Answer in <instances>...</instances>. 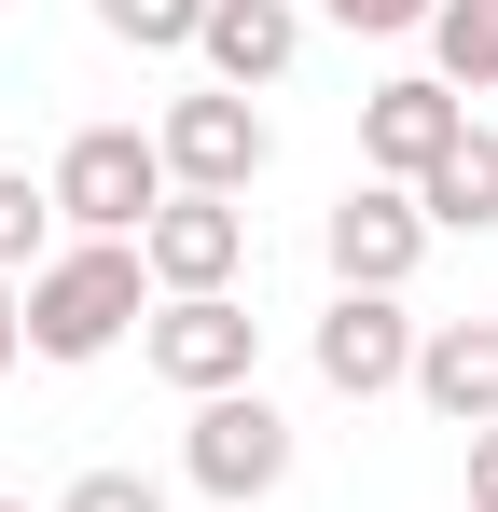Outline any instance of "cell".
I'll return each mask as SVG.
<instances>
[{"instance_id": "cell-8", "label": "cell", "mask_w": 498, "mask_h": 512, "mask_svg": "<svg viewBox=\"0 0 498 512\" xmlns=\"http://www.w3.org/2000/svg\"><path fill=\"white\" fill-rule=\"evenodd\" d=\"M457 139H471V97H457V84H429V70H402V84H374V97H360V167H374V180H402V194L443 167Z\"/></svg>"}, {"instance_id": "cell-1", "label": "cell", "mask_w": 498, "mask_h": 512, "mask_svg": "<svg viewBox=\"0 0 498 512\" xmlns=\"http://www.w3.org/2000/svg\"><path fill=\"white\" fill-rule=\"evenodd\" d=\"M14 305H28V360H111L153 319V263L139 236H70L42 277H14Z\"/></svg>"}, {"instance_id": "cell-16", "label": "cell", "mask_w": 498, "mask_h": 512, "mask_svg": "<svg viewBox=\"0 0 498 512\" xmlns=\"http://www.w3.org/2000/svg\"><path fill=\"white\" fill-rule=\"evenodd\" d=\"M56 512H166V485H153V471H70Z\"/></svg>"}, {"instance_id": "cell-2", "label": "cell", "mask_w": 498, "mask_h": 512, "mask_svg": "<svg viewBox=\"0 0 498 512\" xmlns=\"http://www.w3.org/2000/svg\"><path fill=\"white\" fill-rule=\"evenodd\" d=\"M180 485L194 499H277L291 485V416L263 402V388H222V402H194V429H180Z\"/></svg>"}, {"instance_id": "cell-4", "label": "cell", "mask_w": 498, "mask_h": 512, "mask_svg": "<svg viewBox=\"0 0 498 512\" xmlns=\"http://www.w3.org/2000/svg\"><path fill=\"white\" fill-rule=\"evenodd\" d=\"M153 153H166V194H249V180H263V153H277V125H263L249 97L194 84V97H166Z\"/></svg>"}, {"instance_id": "cell-13", "label": "cell", "mask_w": 498, "mask_h": 512, "mask_svg": "<svg viewBox=\"0 0 498 512\" xmlns=\"http://www.w3.org/2000/svg\"><path fill=\"white\" fill-rule=\"evenodd\" d=\"M429 84L498 97V0H443V14H429Z\"/></svg>"}, {"instance_id": "cell-3", "label": "cell", "mask_w": 498, "mask_h": 512, "mask_svg": "<svg viewBox=\"0 0 498 512\" xmlns=\"http://www.w3.org/2000/svg\"><path fill=\"white\" fill-rule=\"evenodd\" d=\"M42 194H56V222H70V236H139V222L166 208V153L139 139V125H83L70 153H56Z\"/></svg>"}, {"instance_id": "cell-17", "label": "cell", "mask_w": 498, "mask_h": 512, "mask_svg": "<svg viewBox=\"0 0 498 512\" xmlns=\"http://www.w3.org/2000/svg\"><path fill=\"white\" fill-rule=\"evenodd\" d=\"M319 14L346 28V42H402V28H429L443 0H319Z\"/></svg>"}, {"instance_id": "cell-5", "label": "cell", "mask_w": 498, "mask_h": 512, "mask_svg": "<svg viewBox=\"0 0 498 512\" xmlns=\"http://www.w3.org/2000/svg\"><path fill=\"white\" fill-rule=\"evenodd\" d=\"M153 374L180 402H222V388H263V319H249L236 291H194V305H153Z\"/></svg>"}, {"instance_id": "cell-12", "label": "cell", "mask_w": 498, "mask_h": 512, "mask_svg": "<svg viewBox=\"0 0 498 512\" xmlns=\"http://www.w3.org/2000/svg\"><path fill=\"white\" fill-rule=\"evenodd\" d=\"M415 222L429 236H498V125H471L443 167L415 180Z\"/></svg>"}, {"instance_id": "cell-19", "label": "cell", "mask_w": 498, "mask_h": 512, "mask_svg": "<svg viewBox=\"0 0 498 512\" xmlns=\"http://www.w3.org/2000/svg\"><path fill=\"white\" fill-rule=\"evenodd\" d=\"M28 360V305H14V277H0V374Z\"/></svg>"}, {"instance_id": "cell-6", "label": "cell", "mask_w": 498, "mask_h": 512, "mask_svg": "<svg viewBox=\"0 0 498 512\" xmlns=\"http://www.w3.org/2000/svg\"><path fill=\"white\" fill-rule=\"evenodd\" d=\"M139 263H153L166 305L236 291V277H249V208H236V194H166L153 222H139Z\"/></svg>"}, {"instance_id": "cell-15", "label": "cell", "mask_w": 498, "mask_h": 512, "mask_svg": "<svg viewBox=\"0 0 498 512\" xmlns=\"http://www.w3.org/2000/svg\"><path fill=\"white\" fill-rule=\"evenodd\" d=\"M97 28H111L125 56H194V28H208V0H97Z\"/></svg>"}, {"instance_id": "cell-18", "label": "cell", "mask_w": 498, "mask_h": 512, "mask_svg": "<svg viewBox=\"0 0 498 512\" xmlns=\"http://www.w3.org/2000/svg\"><path fill=\"white\" fill-rule=\"evenodd\" d=\"M471 512H498V429H471Z\"/></svg>"}, {"instance_id": "cell-14", "label": "cell", "mask_w": 498, "mask_h": 512, "mask_svg": "<svg viewBox=\"0 0 498 512\" xmlns=\"http://www.w3.org/2000/svg\"><path fill=\"white\" fill-rule=\"evenodd\" d=\"M56 263V194L28 167H0V277H42Z\"/></svg>"}, {"instance_id": "cell-7", "label": "cell", "mask_w": 498, "mask_h": 512, "mask_svg": "<svg viewBox=\"0 0 498 512\" xmlns=\"http://www.w3.org/2000/svg\"><path fill=\"white\" fill-rule=\"evenodd\" d=\"M319 250H332V291H402L415 263H429V222H415L402 180H346L332 222H319Z\"/></svg>"}, {"instance_id": "cell-11", "label": "cell", "mask_w": 498, "mask_h": 512, "mask_svg": "<svg viewBox=\"0 0 498 512\" xmlns=\"http://www.w3.org/2000/svg\"><path fill=\"white\" fill-rule=\"evenodd\" d=\"M415 402L443 429H498V319H429L415 333Z\"/></svg>"}, {"instance_id": "cell-9", "label": "cell", "mask_w": 498, "mask_h": 512, "mask_svg": "<svg viewBox=\"0 0 498 512\" xmlns=\"http://www.w3.org/2000/svg\"><path fill=\"white\" fill-rule=\"evenodd\" d=\"M319 388H346V402L415 388V319H402V291H332V305H319Z\"/></svg>"}, {"instance_id": "cell-10", "label": "cell", "mask_w": 498, "mask_h": 512, "mask_svg": "<svg viewBox=\"0 0 498 512\" xmlns=\"http://www.w3.org/2000/svg\"><path fill=\"white\" fill-rule=\"evenodd\" d=\"M194 56H208V84H222V97H263L291 56H305V0H208Z\"/></svg>"}, {"instance_id": "cell-20", "label": "cell", "mask_w": 498, "mask_h": 512, "mask_svg": "<svg viewBox=\"0 0 498 512\" xmlns=\"http://www.w3.org/2000/svg\"><path fill=\"white\" fill-rule=\"evenodd\" d=\"M0 512H28V499H0Z\"/></svg>"}]
</instances>
